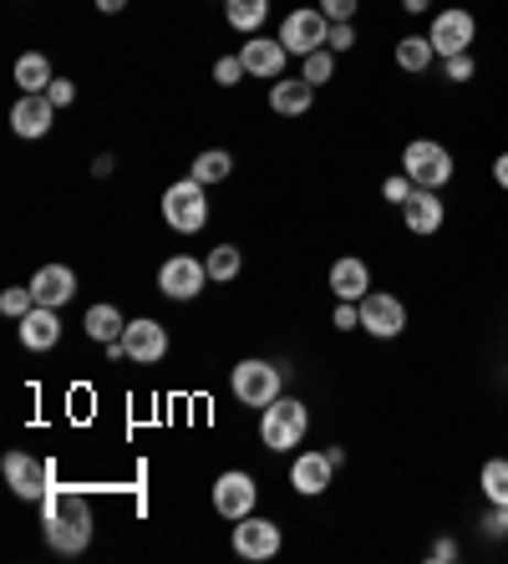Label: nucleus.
Returning a JSON list of instances; mask_svg holds the SVG:
<instances>
[{
	"instance_id": "31",
	"label": "nucleus",
	"mask_w": 508,
	"mask_h": 564,
	"mask_svg": "<svg viewBox=\"0 0 508 564\" xmlns=\"http://www.w3.org/2000/svg\"><path fill=\"white\" fill-rule=\"evenodd\" d=\"M412 194H418V184H412L407 173H391L387 184H381V198H387V204H397V209H402V204H407Z\"/></svg>"
},
{
	"instance_id": "38",
	"label": "nucleus",
	"mask_w": 508,
	"mask_h": 564,
	"mask_svg": "<svg viewBox=\"0 0 508 564\" xmlns=\"http://www.w3.org/2000/svg\"><path fill=\"white\" fill-rule=\"evenodd\" d=\"M46 97H52L56 107H72V102H77V82H72V77H56L52 87H46Z\"/></svg>"
},
{
	"instance_id": "32",
	"label": "nucleus",
	"mask_w": 508,
	"mask_h": 564,
	"mask_svg": "<svg viewBox=\"0 0 508 564\" xmlns=\"http://www.w3.org/2000/svg\"><path fill=\"white\" fill-rule=\"evenodd\" d=\"M473 72H478V62H473V52L443 56V77H447V82H473Z\"/></svg>"
},
{
	"instance_id": "29",
	"label": "nucleus",
	"mask_w": 508,
	"mask_h": 564,
	"mask_svg": "<svg viewBox=\"0 0 508 564\" xmlns=\"http://www.w3.org/2000/svg\"><path fill=\"white\" fill-rule=\"evenodd\" d=\"M300 77L311 82V87H326L331 77H336V52H331V46H321V52H311V56H300Z\"/></svg>"
},
{
	"instance_id": "23",
	"label": "nucleus",
	"mask_w": 508,
	"mask_h": 564,
	"mask_svg": "<svg viewBox=\"0 0 508 564\" xmlns=\"http://www.w3.org/2000/svg\"><path fill=\"white\" fill-rule=\"evenodd\" d=\"M56 82V72H52V62L41 52H26V56H15V87L21 93H46Z\"/></svg>"
},
{
	"instance_id": "28",
	"label": "nucleus",
	"mask_w": 508,
	"mask_h": 564,
	"mask_svg": "<svg viewBox=\"0 0 508 564\" xmlns=\"http://www.w3.org/2000/svg\"><path fill=\"white\" fill-rule=\"evenodd\" d=\"M478 488L488 503H508V458H488L478 473Z\"/></svg>"
},
{
	"instance_id": "2",
	"label": "nucleus",
	"mask_w": 508,
	"mask_h": 564,
	"mask_svg": "<svg viewBox=\"0 0 508 564\" xmlns=\"http://www.w3.org/2000/svg\"><path fill=\"white\" fill-rule=\"evenodd\" d=\"M311 433V408L300 402V397H274L270 408L260 412V443L270 453H290V447L305 443Z\"/></svg>"
},
{
	"instance_id": "17",
	"label": "nucleus",
	"mask_w": 508,
	"mask_h": 564,
	"mask_svg": "<svg viewBox=\"0 0 508 564\" xmlns=\"http://www.w3.org/2000/svg\"><path fill=\"white\" fill-rule=\"evenodd\" d=\"M56 122V102L46 93H21V102L11 107V132L15 138H46Z\"/></svg>"
},
{
	"instance_id": "1",
	"label": "nucleus",
	"mask_w": 508,
	"mask_h": 564,
	"mask_svg": "<svg viewBox=\"0 0 508 564\" xmlns=\"http://www.w3.org/2000/svg\"><path fill=\"white\" fill-rule=\"evenodd\" d=\"M91 529H97V519H91V499L82 488L56 484L41 499V534H46V544L56 554H82L91 544Z\"/></svg>"
},
{
	"instance_id": "33",
	"label": "nucleus",
	"mask_w": 508,
	"mask_h": 564,
	"mask_svg": "<svg viewBox=\"0 0 508 564\" xmlns=\"http://www.w3.org/2000/svg\"><path fill=\"white\" fill-rule=\"evenodd\" d=\"M326 46L331 52H356V21H331Z\"/></svg>"
},
{
	"instance_id": "14",
	"label": "nucleus",
	"mask_w": 508,
	"mask_h": 564,
	"mask_svg": "<svg viewBox=\"0 0 508 564\" xmlns=\"http://www.w3.org/2000/svg\"><path fill=\"white\" fill-rule=\"evenodd\" d=\"M331 478H336V463H331V453L321 447V453H300L295 463H290V488H295L300 499H321L331 488Z\"/></svg>"
},
{
	"instance_id": "12",
	"label": "nucleus",
	"mask_w": 508,
	"mask_h": 564,
	"mask_svg": "<svg viewBox=\"0 0 508 564\" xmlns=\"http://www.w3.org/2000/svg\"><path fill=\"white\" fill-rule=\"evenodd\" d=\"M280 544H285V534H280L274 519H255V513L235 519V554L239 560H274Z\"/></svg>"
},
{
	"instance_id": "18",
	"label": "nucleus",
	"mask_w": 508,
	"mask_h": 564,
	"mask_svg": "<svg viewBox=\"0 0 508 564\" xmlns=\"http://www.w3.org/2000/svg\"><path fill=\"white\" fill-rule=\"evenodd\" d=\"M31 295H36V305L62 311V305L77 295V270H72V264H41L36 275H31Z\"/></svg>"
},
{
	"instance_id": "43",
	"label": "nucleus",
	"mask_w": 508,
	"mask_h": 564,
	"mask_svg": "<svg viewBox=\"0 0 508 564\" xmlns=\"http://www.w3.org/2000/svg\"><path fill=\"white\" fill-rule=\"evenodd\" d=\"M122 6H128V0H97V11H102V15H118Z\"/></svg>"
},
{
	"instance_id": "34",
	"label": "nucleus",
	"mask_w": 508,
	"mask_h": 564,
	"mask_svg": "<svg viewBox=\"0 0 508 564\" xmlns=\"http://www.w3.org/2000/svg\"><path fill=\"white\" fill-rule=\"evenodd\" d=\"M239 77H245V62H239V56H219V62H214V82H219V87H239Z\"/></svg>"
},
{
	"instance_id": "7",
	"label": "nucleus",
	"mask_w": 508,
	"mask_h": 564,
	"mask_svg": "<svg viewBox=\"0 0 508 564\" xmlns=\"http://www.w3.org/2000/svg\"><path fill=\"white\" fill-rule=\"evenodd\" d=\"M331 36V15L321 11V6H300V11H290L285 21H280V41H285L290 56H311L321 52Z\"/></svg>"
},
{
	"instance_id": "16",
	"label": "nucleus",
	"mask_w": 508,
	"mask_h": 564,
	"mask_svg": "<svg viewBox=\"0 0 508 564\" xmlns=\"http://www.w3.org/2000/svg\"><path fill=\"white\" fill-rule=\"evenodd\" d=\"M443 219H447V204H443V194H437V188H418V194L402 204L407 235H418V239L437 235V229H443Z\"/></svg>"
},
{
	"instance_id": "11",
	"label": "nucleus",
	"mask_w": 508,
	"mask_h": 564,
	"mask_svg": "<svg viewBox=\"0 0 508 564\" xmlns=\"http://www.w3.org/2000/svg\"><path fill=\"white\" fill-rule=\"evenodd\" d=\"M255 503H260V488H255V478H249L245 468H229L214 478V509H219V519H245V513H255Z\"/></svg>"
},
{
	"instance_id": "10",
	"label": "nucleus",
	"mask_w": 508,
	"mask_h": 564,
	"mask_svg": "<svg viewBox=\"0 0 508 564\" xmlns=\"http://www.w3.org/2000/svg\"><path fill=\"white\" fill-rule=\"evenodd\" d=\"M204 285H209V264L194 260V254H169L163 260V270H158V290L169 295V301H198L204 295Z\"/></svg>"
},
{
	"instance_id": "4",
	"label": "nucleus",
	"mask_w": 508,
	"mask_h": 564,
	"mask_svg": "<svg viewBox=\"0 0 508 564\" xmlns=\"http://www.w3.org/2000/svg\"><path fill=\"white\" fill-rule=\"evenodd\" d=\"M402 173L418 188H437V194H443L447 178H453V153H447L437 138H412V143L402 148Z\"/></svg>"
},
{
	"instance_id": "26",
	"label": "nucleus",
	"mask_w": 508,
	"mask_h": 564,
	"mask_svg": "<svg viewBox=\"0 0 508 564\" xmlns=\"http://www.w3.org/2000/svg\"><path fill=\"white\" fill-rule=\"evenodd\" d=\"M194 178L198 184H224V178H235V153H224V148H204L194 158Z\"/></svg>"
},
{
	"instance_id": "22",
	"label": "nucleus",
	"mask_w": 508,
	"mask_h": 564,
	"mask_svg": "<svg viewBox=\"0 0 508 564\" xmlns=\"http://www.w3.org/2000/svg\"><path fill=\"white\" fill-rule=\"evenodd\" d=\"M82 326H87V336H91V341H122V330H128V315H122L118 311V305H91V311H87V321H82Z\"/></svg>"
},
{
	"instance_id": "13",
	"label": "nucleus",
	"mask_w": 508,
	"mask_h": 564,
	"mask_svg": "<svg viewBox=\"0 0 508 564\" xmlns=\"http://www.w3.org/2000/svg\"><path fill=\"white\" fill-rule=\"evenodd\" d=\"M122 346H128V361H132V367H158V361L169 356V330H163V321L143 315V321H128V330H122Z\"/></svg>"
},
{
	"instance_id": "15",
	"label": "nucleus",
	"mask_w": 508,
	"mask_h": 564,
	"mask_svg": "<svg viewBox=\"0 0 508 564\" xmlns=\"http://www.w3.org/2000/svg\"><path fill=\"white\" fill-rule=\"evenodd\" d=\"M239 62H245L249 77L280 82V77H285L290 52H285V41H280V36H249V41H245V52H239Z\"/></svg>"
},
{
	"instance_id": "5",
	"label": "nucleus",
	"mask_w": 508,
	"mask_h": 564,
	"mask_svg": "<svg viewBox=\"0 0 508 564\" xmlns=\"http://www.w3.org/2000/svg\"><path fill=\"white\" fill-rule=\"evenodd\" d=\"M0 473H6V488H11L15 499H26V503H41V499H46V494L56 488V463H52V458H31V453H6Z\"/></svg>"
},
{
	"instance_id": "42",
	"label": "nucleus",
	"mask_w": 508,
	"mask_h": 564,
	"mask_svg": "<svg viewBox=\"0 0 508 564\" xmlns=\"http://www.w3.org/2000/svg\"><path fill=\"white\" fill-rule=\"evenodd\" d=\"M402 11H407V15H428L432 0H402Z\"/></svg>"
},
{
	"instance_id": "41",
	"label": "nucleus",
	"mask_w": 508,
	"mask_h": 564,
	"mask_svg": "<svg viewBox=\"0 0 508 564\" xmlns=\"http://www.w3.org/2000/svg\"><path fill=\"white\" fill-rule=\"evenodd\" d=\"M112 169H118V158H112V153H102V158H97V163H91V173H97V178H107V173H112Z\"/></svg>"
},
{
	"instance_id": "8",
	"label": "nucleus",
	"mask_w": 508,
	"mask_h": 564,
	"mask_svg": "<svg viewBox=\"0 0 508 564\" xmlns=\"http://www.w3.org/2000/svg\"><path fill=\"white\" fill-rule=\"evenodd\" d=\"M432 52L437 56H457V52H473V41H478V15L463 11V6H447V11L432 15Z\"/></svg>"
},
{
	"instance_id": "20",
	"label": "nucleus",
	"mask_w": 508,
	"mask_h": 564,
	"mask_svg": "<svg viewBox=\"0 0 508 564\" xmlns=\"http://www.w3.org/2000/svg\"><path fill=\"white\" fill-rule=\"evenodd\" d=\"M315 102V87L305 77H280L270 82V112H280V118H305Z\"/></svg>"
},
{
	"instance_id": "3",
	"label": "nucleus",
	"mask_w": 508,
	"mask_h": 564,
	"mask_svg": "<svg viewBox=\"0 0 508 564\" xmlns=\"http://www.w3.org/2000/svg\"><path fill=\"white\" fill-rule=\"evenodd\" d=\"M204 188L209 184H198L194 173L179 178V184H169V194H163V219H169V229L198 235V229L209 224V194H204Z\"/></svg>"
},
{
	"instance_id": "25",
	"label": "nucleus",
	"mask_w": 508,
	"mask_h": 564,
	"mask_svg": "<svg viewBox=\"0 0 508 564\" xmlns=\"http://www.w3.org/2000/svg\"><path fill=\"white\" fill-rule=\"evenodd\" d=\"M264 15H270V0H224V21L245 31V36H255L264 26Z\"/></svg>"
},
{
	"instance_id": "9",
	"label": "nucleus",
	"mask_w": 508,
	"mask_h": 564,
	"mask_svg": "<svg viewBox=\"0 0 508 564\" xmlns=\"http://www.w3.org/2000/svg\"><path fill=\"white\" fill-rule=\"evenodd\" d=\"M361 330L366 336H377V341H397L407 330V305L391 295V290H366L361 301Z\"/></svg>"
},
{
	"instance_id": "36",
	"label": "nucleus",
	"mask_w": 508,
	"mask_h": 564,
	"mask_svg": "<svg viewBox=\"0 0 508 564\" xmlns=\"http://www.w3.org/2000/svg\"><path fill=\"white\" fill-rule=\"evenodd\" d=\"M315 6H321L331 21H356V11H361V0H315Z\"/></svg>"
},
{
	"instance_id": "27",
	"label": "nucleus",
	"mask_w": 508,
	"mask_h": 564,
	"mask_svg": "<svg viewBox=\"0 0 508 564\" xmlns=\"http://www.w3.org/2000/svg\"><path fill=\"white\" fill-rule=\"evenodd\" d=\"M204 264H209V280H219V285H235V275L245 270V254H239L235 245H214Z\"/></svg>"
},
{
	"instance_id": "30",
	"label": "nucleus",
	"mask_w": 508,
	"mask_h": 564,
	"mask_svg": "<svg viewBox=\"0 0 508 564\" xmlns=\"http://www.w3.org/2000/svg\"><path fill=\"white\" fill-rule=\"evenodd\" d=\"M36 305V295H31V285H11L6 295H0V311L11 315V321H21V315Z\"/></svg>"
},
{
	"instance_id": "37",
	"label": "nucleus",
	"mask_w": 508,
	"mask_h": 564,
	"mask_svg": "<svg viewBox=\"0 0 508 564\" xmlns=\"http://www.w3.org/2000/svg\"><path fill=\"white\" fill-rule=\"evenodd\" d=\"M428 560H432V564H453V560H457V539L437 534V539L428 544Z\"/></svg>"
},
{
	"instance_id": "19",
	"label": "nucleus",
	"mask_w": 508,
	"mask_h": 564,
	"mask_svg": "<svg viewBox=\"0 0 508 564\" xmlns=\"http://www.w3.org/2000/svg\"><path fill=\"white\" fill-rule=\"evenodd\" d=\"M15 326H21V346H26V351H52V346L62 341V315H56L52 305H31Z\"/></svg>"
},
{
	"instance_id": "40",
	"label": "nucleus",
	"mask_w": 508,
	"mask_h": 564,
	"mask_svg": "<svg viewBox=\"0 0 508 564\" xmlns=\"http://www.w3.org/2000/svg\"><path fill=\"white\" fill-rule=\"evenodd\" d=\"M494 184H498V188H508V153H498V158H494Z\"/></svg>"
},
{
	"instance_id": "24",
	"label": "nucleus",
	"mask_w": 508,
	"mask_h": 564,
	"mask_svg": "<svg viewBox=\"0 0 508 564\" xmlns=\"http://www.w3.org/2000/svg\"><path fill=\"white\" fill-rule=\"evenodd\" d=\"M432 62H437V52H432L428 36H397V66H402L407 77H422Z\"/></svg>"
},
{
	"instance_id": "6",
	"label": "nucleus",
	"mask_w": 508,
	"mask_h": 564,
	"mask_svg": "<svg viewBox=\"0 0 508 564\" xmlns=\"http://www.w3.org/2000/svg\"><path fill=\"white\" fill-rule=\"evenodd\" d=\"M229 387H235V397L245 402V408H260L264 412L274 397H285V392H280V387H285V371L249 356V361H239V367L229 371Z\"/></svg>"
},
{
	"instance_id": "39",
	"label": "nucleus",
	"mask_w": 508,
	"mask_h": 564,
	"mask_svg": "<svg viewBox=\"0 0 508 564\" xmlns=\"http://www.w3.org/2000/svg\"><path fill=\"white\" fill-rule=\"evenodd\" d=\"M331 321H336V330H356V326H361V305H356V301H341Z\"/></svg>"
},
{
	"instance_id": "35",
	"label": "nucleus",
	"mask_w": 508,
	"mask_h": 564,
	"mask_svg": "<svg viewBox=\"0 0 508 564\" xmlns=\"http://www.w3.org/2000/svg\"><path fill=\"white\" fill-rule=\"evenodd\" d=\"M483 534H488V539H508V503H494V509H488Z\"/></svg>"
},
{
	"instance_id": "21",
	"label": "nucleus",
	"mask_w": 508,
	"mask_h": 564,
	"mask_svg": "<svg viewBox=\"0 0 508 564\" xmlns=\"http://www.w3.org/2000/svg\"><path fill=\"white\" fill-rule=\"evenodd\" d=\"M331 290H336V301H361L366 290H371V270H366V260L346 254V260L331 264Z\"/></svg>"
}]
</instances>
